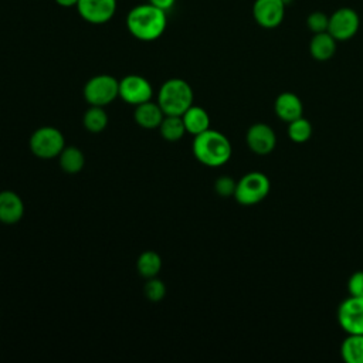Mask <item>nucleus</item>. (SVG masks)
<instances>
[{"instance_id": "obj_29", "label": "nucleus", "mask_w": 363, "mask_h": 363, "mask_svg": "<svg viewBox=\"0 0 363 363\" xmlns=\"http://www.w3.org/2000/svg\"><path fill=\"white\" fill-rule=\"evenodd\" d=\"M60 6L62 7H72V6H77L78 0H55Z\"/></svg>"}, {"instance_id": "obj_24", "label": "nucleus", "mask_w": 363, "mask_h": 363, "mask_svg": "<svg viewBox=\"0 0 363 363\" xmlns=\"http://www.w3.org/2000/svg\"><path fill=\"white\" fill-rule=\"evenodd\" d=\"M143 291H145L146 298H147L149 301H152V302H159V301H162V299L164 298V295H166V286H164V284H163L159 278H156V277L147 278Z\"/></svg>"}, {"instance_id": "obj_27", "label": "nucleus", "mask_w": 363, "mask_h": 363, "mask_svg": "<svg viewBox=\"0 0 363 363\" xmlns=\"http://www.w3.org/2000/svg\"><path fill=\"white\" fill-rule=\"evenodd\" d=\"M347 291L352 296L363 298V271H356L347 281Z\"/></svg>"}, {"instance_id": "obj_13", "label": "nucleus", "mask_w": 363, "mask_h": 363, "mask_svg": "<svg viewBox=\"0 0 363 363\" xmlns=\"http://www.w3.org/2000/svg\"><path fill=\"white\" fill-rule=\"evenodd\" d=\"M24 214V203L13 190L0 191V221L4 224H16Z\"/></svg>"}, {"instance_id": "obj_8", "label": "nucleus", "mask_w": 363, "mask_h": 363, "mask_svg": "<svg viewBox=\"0 0 363 363\" xmlns=\"http://www.w3.org/2000/svg\"><path fill=\"white\" fill-rule=\"evenodd\" d=\"M152 95L153 88L150 82L142 75L130 74L119 81V96L129 105L136 106L152 101Z\"/></svg>"}, {"instance_id": "obj_15", "label": "nucleus", "mask_w": 363, "mask_h": 363, "mask_svg": "<svg viewBox=\"0 0 363 363\" xmlns=\"http://www.w3.org/2000/svg\"><path fill=\"white\" fill-rule=\"evenodd\" d=\"M135 122L143 129H157L164 118V112L159 104L147 101L135 106Z\"/></svg>"}, {"instance_id": "obj_6", "label": "nucleus", "mask_w": 363, "mask_h": 363, "mask_svg": "<svg viewBox=\"0 0 363 363\" xmlns=\"http://www.w3.org/2000/svg\"><path fill=\"white\" fill-rule=\"evenodd\" d=\"M119 96V81L108 74L89 78L84 86V98L89 105L106 106Z\"/></svg>"}, {"instance_id": "obj_10", "label": "nucleus", "mask_w": 363, "mask_h": 363, "mask_svg": "<svg viewBox=\"0 0 363 363\" xmlns=\"http://www.w3.org/2000/svg\"><path fill=\"white\" fill-rule=\"evenodd\" d=\"M285 6L282 0H255L252 4L254 20L264 28H275L285 17Z\"/></svg>"}, {"instance_id": "obj_7", "label": "nucleus", "mask_w": 363, "mask_h": 363, "mask_svg": "<svg viewBox=\"0 0 363 363\" xmlns=\"http://www.w3.org/2000/svg\"><path fill=\"white\" fill-rule=\"evenodd\" d=\"M360 26L359 14L350 7H340L329 16L328 33L336 41H346L354 37Z\"/></svg>"}, {"instance_id": "obj_16", "label": "nucleus", "mask_w": 363, "mask_h": 363, "mask_svg": "<svg viewBox=\"0 0 363 363\" xmlns=\"http://www.w3.org/2000/svg\"><path fill=\"white\" fill-rule=\"evenodd\" d=\"M309 52L316 61H328L336 52V40L328 31L316 33L309 43Z\"/></svg>"}, {"instance_id": "obj_5", "label": "nucleus", "mask_w": 363, "mask_h": 363, "mask_svg": "<svg viewBox=\"0 0 363 363\" xmlns=\"http://www.w3.org/2000/svg\"><path fill=\"white\" fill-rule=\"evenodd\" d=\"M269 189V179L264 173L250 172L237 182L234 199L242 206H254L267 197Z\"/></svg>"}, {"instance_id": "obj_9", "label": "nucleus", "mask_w": 363, "mask_h": 363, "mask_svg": "<svg viewBox=\"0 0 363 363\" xmlns=\"http://www.w3.org/2000/svg\"><path fill=\"white\" fill-rule=\"evenodd\" d=\"M337 322L349 335H363V298L349 296L337 309Z\"/></svg>"}, {"instance_id": "obj_19", "label": "nucleus", "mask_w": 363, "mask_h": 363, "mask_svg": "<svg viewBox=\"0 0 363 363\" xmlns=\"http://www.w3.org/2000/svg\"><path fill=\"white\" fill-rule=\"evenodd\" d=\"M157 129H159L162 138L169 142L180 140L186 133L183 119H182V116H177V115H164V118Z\"/></svg>"}, {"instance_id": "obj_23", "label": "nucleus", "mask_w": 363, "mask_h": 363, "mask_svg": "<svg viewBox=\"0 0 363 363\" xmlns=\"http://www.w3.org/2000/svg\"><path fill=\"white\" fill-rule=\"evenodd\" d=\"M288 136L295 143H303L312 136V125L303 116L288 123Z\"/></svg>"}, {"instance_id": "obj_3", "label": "nucleus", "mask_w": 363, "mask_h": 363, "mask_svg": "<svg viewBox=\"0 0 363 363\" xmlns=\"http://www.w3.org/2000/svg\"><path fill=\"white\" fill-rule=\"evenodd\" d=\"M157 104L164 115L182 116L193 105V89L182 78H170L157 92Z\"/></svg>"}, {"instance_id": "obj_26", "label": "nucleus", "mask_w": 363, "mask_h": 363, "mask_svg": "<svg viewBox=\"0 0 363 363\" xmlns=\"http://www.w3.org/2000/svg\"><path fill=\"white\" fill-rule=\"evenodd\" d=\"M237 182L230 176H220L214 183V190L221 197H230L234 196Z\"/></svg>"}, {"instance_id": "obj_25", "label": "nucleus", "mask_w": 363, "mask_h": 363, "mask_svg": "<svg viewBox=\"0 0 363 363\" xmlns=\"http://www.w3.org/2000/svg\"><path fill=\"white\" fill-rule=\"evenodd\" d=\"M306 24H308L309 30H311L313 34L328 31L329 16L325 14L323 11H313V13H311V14L308 16Z\"/></svg>"}, {"instance_id": "obj_17", "label": "nucleus", "mask_w": 363, "mask_h": 363, "mask_svg": "<svg viewBox=\"0 0 363 363\" xmlns=\"http://www.w3.org/2000/svg\"><path fill=\"white\" fill-rule=\"evenodd\" d=\"M186 132L196 136L207 129H210V116L207 111L201 106L191 105L183 115H182Z\"/></svg>"}, {"instance_id": "obj_14", "label": "nucleus", "mask_w": 363, "mask_h": 363, "mask_svg": "<svg viewBox=\"0 0 363 363\" xmlns=\"http://www.w3.org/2000/svg\"><path fill=\"white\" fill-rule=\"evenodd\" d=\"M274 109L277 116L284 122H292L302 116L303 113V105L298 95L294 92H282L277 96Z\"/></svg>"}, {"instance_id": "obj_21", "label": "nucleus", "mask_w": 363, "mask_h": 363, "mask_svg": "<svg viewBox=\"0 0 363 363\" xmlns=\"http://www.w3.org/2000/svg\"><path fill=\"white\" fill-rule=\"evenodd\" d=\"M136 268L139 275L146 279L157 277L162 269V258L155 251H145L139 255L136 261Z\"/></svg>"}, {"instance_id": "obj_2", "label": "nucleus", "mask_w": 363, "mask_h": 363, "mask_svg": "<svg viewBox=\"0 0 363 363\" xmlns=\"http://www.w3.org/2000/svg\"><path fill=\"white\" fill-rule=\"evenodd\" d=\"M194 157L204 166L218 167L225 164L233 153L228 138L214 129H207L194 136L191 143Z\"/></svg>"}, {"instance_id": "obj_22", "label": "nucleus", "mask_w": 363, "mask_h": 363, "mask_svg": "<svg viewBox=\"0 0 363 363\" xmlns=\"http://www.w3.org/2000/svg\"><path fill=\"white\" fill-rule=\"evenodd\" d=\"M84 128L89 130L91 133H99L102 132L108 125V115L104 109V106H95L91 105L82 118Z\"/></svg>"}, {"instance_id": "obj_12", "label": "nucleus", "mask_w": 363, "mask_h": 363, "mask_svg": "<svg viewBox=\"0 0 363 363\" xmlns=\"http://www.w3.org/2000/svg\"><path fill=\"white\" fill-rule=\"evenodd\" d=\"M250 150L257 155H268L277 145V136L274 129L267 123H254L247 130L245 136Z\"/></svg>"}, {"instance_id": "obj_11", "label": "nucleus", "mask_w": 363, "mask_h": 363, "mask_svg": "<svg viewBox=\"0 0 363 363\" xmlns=\"http://www.w3.org/2000/svg\"><path fill=\"white\" fill-rule=\"evenodd\" d=\"M77 9L85 21L104 24L113 17L116 0H78Z\"/></svg>"}, {"instance_id": "obj_30", "label": "nucleus", "mask_w": 363, "mask_h": 363, "mask_svg": "<svg viewBox=\"0 0 363 363\" xmlns=\"http://www.w3.org/2000/svg\"><path fill=\"white\" fill-rule=\"evenodd\" d=\"M282 1H284V3H285V4H289V3H291V1H292V0H282Z\"/></svg>"}, {"instance_id": "obj_20", "label": "nucleus", "mask_w": 363, "mask_h": 363, "mask_svg": "<svg viewBox=\"0 0 363 363\" xmlns=\"http://www.w3.org/2000/svg\"><path fill=\"white\" fill-rule=\"evenodd\" d=\"M340 354L347 363H363V335H349L342 342Z\"/></svg>"}, {"instance_id": "obj_4", "label": "nucleus", "mask_w": 363, "mask_h": 363, "mask_svg": "<svg viewBox=\"0 0 363 363\" xmlns=\"http://www.w3.org/2000/svg\"><path fill=\"white\" fill-rule=\"evenodd\" d=\"M30 150L40 159H52L65 147V139L60 129L54 126H41L35 129L28 140Z\"/></svg>"}, {"instance_id": "obj_18", "label": "nucleus", "mask_w": 363, "mask_h": 363, "mask_svg": "<svg viewBox=\"0 0 363 363\" xmlns=\"http://www.w3.org/2000/svg\"><path fill=\"white\" fill-rule=\"evenodd\" d=\"M60 167L68 174H77L85 164V156L77 146H65L58 155Z\"/></svg>"}, {"instance_id": "obj_1", "label": "nucleus", "mask_w": 363, "mask_h": 363, "mask_svg": "<svg viewBox=\"0 0 363 363\" xmlns=\"http://www.w3.org/2000/svg\"><path fill=\"white\" fill-rule=\"evenodd\" d=\"M166 11L147 3L135 6L126 16L129 33L142 41H153L166 30Z\"/></svg>"}, {"instance_id": "obj_28", "label": "nucleus", "mask_w": 363, "mask_h": 363, "mask_svg": "<svg viewBox=\"0 0 363 363\" xmlns=\"http://www.w3.org/2000/svg\"><path fill=\"white\" fill-rule=\"evenodd\" d=\"M174 1H176V0H149L150 4H153V6L159 7V9H162L163 11H167L169 9H172L173 4H174Z\"/></svg>"}]
</instances>
